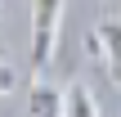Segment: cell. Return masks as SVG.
Returning a JSON list of instances; mask_svg holds the SVG:
<instances>
[{
    "mask_svg": "<svg viewBox=\"0 0 121 117\" xmlns=\"http://www.w3.org/2000/svg\"><path fill=\"white\" fill-rule=\"evenodd\" d=\"M63 0H31V72H45L58 45Z\"/></svg>",
    "mask_w": 121,
    "mask_h": 117,
    "instance_id": "6da1fadb",
    "label": "cell"
},
{
    "mask_svg": "<svg viewBox=\"0 0 121 117\" xmlns=\"http://www.w3.org/2000/svg\"><path fill=\"white\" fill-rule=\"evenodd\" d=\"M27 117H63V90L49 81H31L27 90Z\"/></svg>",
    "mask_w": 121,
    "mask_h": 117,
    "instance_id": "3957f363",
    "label": "cell"
},
{
    "mask_svg": "<svg viewBox=\"0 0 121 117\" xmlns=\"http://www.w3.org/2000/svg\"><path fill=\"white\" fill-rule=\"evenodd\" d=\"M9 86H13V68H4V63H0V95H4Z\"/></svg>",
    "mask_w": 121,
    "mask_h": 117,
    "instance_id": "5b68a950",
    "label": "cell"
},
{
    "mask_svg": "<svg viewBox=\"0 0 121 117\" xmlns=\"http://www.w3.org/2000/svg\"><path fill=\"white\" fill-rule=\"evenodd\" d=\"M94 41H99V54H103L108 77L121 86V23L117 18H103V23L94 27Z\"/></svg>",
    "mask_w": 121,
    "mask_h": 117,
    "instance_id": "7a4b0ae2",
    "label": "cell"
},
{
    "mask_svg": "<svg viewBox=\"0 0 121 117\" xmlns=\"http://www.w3.org/2000/svg\"><path fill=\"white\" fill-rule=\"evenodd\" d=\"M63 117H99V104L85 86H67L63 90Z\"/></svg>",
    "mask_w": 121,
    "mask_h": 117,
    "instance_id": "277c9868",
    "label": "cell"
}]
</instances>
